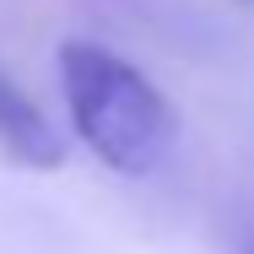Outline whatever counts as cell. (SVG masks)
I'll list each match as a JSON object with an SVG mask.
<instances>
[{
    "mask_svg": "<svg viewBox=\"0 0 254 254\" xmlns=\"http://www.w3.org/2000/svg\"><path fill=\"white\" fill-rule=\"evenodd\" d=\"M60 81L81 146L114 173L146 179L173 152V108L125 54L76 38L60 49Z\"/></svg>",
    "mask_w": 254,
    "mask_h": 254,
    "instance_id": "1",
    "label": "cell"
},
{
    "mask_svg": "<svg viewBox=\"0 0 254 254\" xmlns=\"http://www.w3.org/2000/svg\"><path fill=\"white\" fill-rule=\"evenodd\" d=\"M0 146L22 168H60L65 162V146H60L54 125L11 76H0Z\"/></svg>",
    "mask_w": 254,
    "mask_h": 254,
    "instance_id": "2",
    "label": "cell"
}]
</instances>
